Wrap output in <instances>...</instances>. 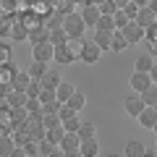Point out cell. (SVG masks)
Returning <instances> with one entry per match:
<instances>
[{"instance_id": "cell-1", "label": "cell", "mask_w": 157, "mask_h": 157, "mask_svg": "<svg viewBox=\"0 0 157 157\" xmlns=\"http://www.w3.org/2000/svg\"><path fill=\"white\" fill-rule=\"evenodd\" d=\"M63 29H66L68 39H84V32H86V24L81 18V13H66L63 16Z\"/></svg>"}, {"instance_id": "cell-2", "label": "cell", "mask_w": 157, "mask_h": 157, "mask_svg": "<svg viewBox=\"0 0 157 157\" xmlns=\"http://www.w3.org/2000/svg\"><path fill=\"white\" fill-rule=\"evenodd\" d=\"M78 42H81V47H78V52H76V60H84L86 66H92V63L100 60L102 50L94 45V39H78Z\"/></svg>"}, {"instance_id": "cell-3", "label": "cell", "mask_w": 157, "mask_h": 157, "mask_svg": "<svg viewBox=\"0 0 157 157\" xmlns=\"http://www.w3.org/2000/svg\"><path fill=\"white\" fill-rule=\"evenodd\" d=\"M78 144H81V139H78V134L76 131H66V134H63V139L58 141V149H60V155H78Z\"/></svg>"}, {"instance_id": "cell-4", "label": "cell", "mask_w": 157, "mask_h": 157, "mask_svg": "<svg viewBox=\"0 0 157 157\" xmlns=\"http://www.w3.org/2000/svg\"><path fill=\"white\" fill-rule=\"evenodd\" d=\"M52 60L60 63V66H71V63L76 60V52L68 47V42H63V45H55V47H52Z\"/></svg>"}, {"instance_id": "cell-5", "label": "cell", "mask_w": 157, "mask_h": 157, "mask_svg": "<svg viewBox=\"0 0 157 157\" xmlns=\"http://www.w3.org/2000/svg\"><path fill=\"white\" fill-rule=\"evenodd\" d=\"M123 110L128 113L131 118H136L141 110H144V100H141L139 92H128V94H126V100H123Z\"/></svg>"}, {"instance_id": "cell-6", "label": "cell", "mask_w": 157, "mask_h": 157, "mask_svg": "<svg viewBox=\"0 0 157 157\" xmlns=\"http://www.w3.org/2000/svg\"><path fill=\"white\" fill-rule=\"evenodd\" d=\"M121 34L126 37V42H128V45H136V42H141V39H144V26H139L136 21H128L123 29H121Z\"/></svg>"}, {"instance_id": "cell-7", "label": "cell", "mask_w": 157, "mask_h": 157, "mask_svg": "<svg viewBox=\"0 0 157 157\" xmlns=\"http://www.w3.org/2000/svg\"><path fill=\"white\" fill-rule=\"evenodd\" d=\"M136 24H139V26H152V24H157V8L152 6H144V8H139V13H136V18H134Z\"/></svg>"}, {"instance_id": "cell-8", "label": "cell", "mask_w": 157, "mask_h": 157, "mask_svg": "<svg viewBox=\"0 0 157 157\" xmlns=\"http://www.w3.org/2000/svg\"><path fill=\"white\" fill-rule=\"evenodd\" d=\"M149 84H152V78H149V73H147V71H134V73H131V78H128L131 92H144Z\"/></svg>"}, {"instance_id": "cell-9", "label": "cell", "mask_w": 157, "mask_h": 157, "mask_svg": "<svg viewBox=\"0 0 157 157\" xmlns=\"http://www.w3.org/2000/svg\"><path fill=\"white\" fill-rule=\"evenodd\" d=\"M32 58H34V60H42V63H50L52 60V45L47 42V39L32 45Z\"/></svg>"}, {"instance_id": "cell-10", "label": "cell", "mask_w": 157, "mask_h": 157, "mask_svg": "<svg viewBox=\"0 0 157 157\" xmlns=\"http://www.w3.org/2000/svg\"><path fill=\"white\" fill-rule=\"evenodd\" d=\"M81 18H84V24H86V26H92V29H94L97 18H100V6L86 0V3H84V8H81Z\"/></svg>"}, {"instance_id": "cell-11", "label": "cell", "mask_w": 157, "mask_h": 157, "mask_svg": "<svg viewBox=\"0 0 157 157\" xmlns=\"http://www.w3.org/2000/svg\"><path fill=\"white\" fill-rule=\"evenodd\" d=\"M136 121L141 123V128H147V131H152V126L157 123V110L155 107H149V105H144V110L136 115Z\"/></svg>"}, {"instance_id": "cell-12", "label": "cell", "mask_w": 157, "mask_h": 157, "mask_svg": "<svg viewBox=\"0 0 157 157\" xmlns=\"http://www.w3.org/2000/svg\"><path fill=\"white\" fill-rule=\"evenodd\" d=\"M78 155H81V157H97V155H100V144H97V136L81 139V144H78Z\"/></svg>"}, {"instance_id": "cell-13", "label": "cell", "mask_w": 157, "mask_h": 157, "mask_svg": "<svg viewBox=\"0 0 157 157\" xmlns=\"http://www.w3.org/2000/svg\"><path fill=\"white\" fill-rule=\"evenodd\" d=\"M29 81H32L29 71H16V76L11 78V89H16V92H26Z\"/></svg>"}, {"instance_id": "cell-14", "label": "cell", "mask_w": 157, "mask_h": 157, "mask_svg": "<svg viewBox=\"0 0 157 157\" xmlns=\"http://www.w3.org/2000/svg\"><path fill=\"white\" fill-rule=\"evenodd\" d=\"M47 42H50L52 47L55 45H63V42H68V34L63 26H55V29H47Z\"/></svg>"}, {"instance_id": "cell-15", "label": "cell", "mask_w": 157, "mask_h": 157, "mask_svg": "<svg viewBox=\"0 0 157 157\" xmlns=\"http://www.w3.org/2000/svg\"><path fill=\"white\" fill-rule=\"evenodd\" d=\"M60 81H63V76H60L58 71H50V68H47V73H45V76L39 78V84L45 86V89H55V86L60 84Z\"/></svg>"}, {"instance_id": "cell-16", "label": "cell", "mask_w": 157, "mask_h": 157, "mask_svg": "<svg viewBox=\"0 0 157 157\" xmlns=\"http://www.w3.org/2000/svg\"><path fill=\"white\" fill-rule=\"evenodd\" d=\"M123 155H126V157H144V155H147V147L141 144V141H136V139H131L128 144H126V149H123Z\"/></svg>"}, {"instance_id": "cell-17", "label": "cell", "mask_w": 157, "mask_h": 157, "mask_svg": "<svg viewBox=\"0 0 157 157\" xmlns=\"http://www.w3.org/2000/svg\"><path fill=\"white\" fill-rule=\"evenodd\" d=\"M126 47H128V42H126V37L121 34V29H115V32L110 34V50H113V52H123Z\"/></svg>"}, {"instance_id": "cell-18", "label": "cell", "mask_w": 157, "mask_h": 157, "mask_svg": "<svg viewBox=\"0 0 157 157\" xmlns=\"http://www.w3.org/2000/svg\"><path fill=\"white\" fill-rule=\"evenodd\" d=\"M73 92H76V86H73V84H71V81H66V78H63L60 84H58V86H55V97H58V100H60V102H66V100H68V97H71V94H73Z\"/></svg>"}, {"instance_id": "cell-19", "label": "cell", "mask_w": 157, "mask_h": 157, "mask_svg": "<svg viewBox=\"0 0 157 157\" xmlns=\"http://www.w3.org/2000/svg\"><path fill=\"white\" fill-rule=\"evenodd\" d=\"M63 134H66V128L58 123V126H50V128H45V136H42V139H47L50 144H55V147H58V141L63 139Z\"/></svg>"}, {"instance_id": "cell-20", "label": "cell", "mask_w": 157, "mask_h": 157, "mask_svg": "<svg viewBox=\"0 0 157 157\" xmlns=\"http://www.w3.org/2000/svg\"><path fill=\"white\" fill-rule=\"evenodd\" d=\"M66 105H71L76 113H81V110H84V105H86V97H84V92H78V89H76V92H73V94L66 100Z\"/></svg>"}, {"instance_id": "cell-21", "label": "cell", "mask_w": 157, "mask_h": 157, "mask_svg": "<svg viewBox=\"0 0 157 157\" xmlns=\"http://www.w3.org/2000/svg\"><path fill=\"white\" fill-rule=\"evenodd\" d=\"M76 134H78V139H89V136H97V126L92 123V121H81Z\"/></svg>"}, {"instance_id": "cell-22", "label": "cell", "mask_w": 157, "mask_h": 157, "mask_svg": "<svg viewBox=\"0 0 157 157\" xmlns=\"http://www.w3.org/2000/svg\"><path fill=\"white\" fill-rule=\"evenodd\" d=\"M110 34H113V32H100V29H97V34L92 37V39H94V45L100 47L102 52H105V50H110Z\"/></svg>"}, {"instance_id": "cell-23", "label": "cell", "mask_w": 157, "mask_h": 157, "mask_svg": "<svg viewBox=\"0 0 157 157\" xmlns=\"http://www.w3.org/2000/svg\"><path fill=\"white\" fill-rule=\"evenodd\" d=\"M8 34H11V39H16V42H24L29 34V29L24 26V24H13V26H8Z\"/></svg>"}, {"instance_id": "cell-24", "label": "cell", "mask_w": 157, "mask_h": 157, "mask_svg": "<svg viewBox=\"0 0 157 157\" xmlns=\"http://www.w3.org/2000/svg\"><path fill=\"white\" fill-rule=\"evenodd\" d=\"M94 29H100V32H115V24H113V16H105V13H100V18H97Z\"/></svg>"}, {"instance_id": "cell-25", "label": "cell", "mask_w": 157, "mask_h": 157, "mask_svg": "<svg viewBox=\"0 0 157 157\" xmlns=\"http://www.w3.org/2000/svg\"><path fill=\"white\" fill-rule=\"evenodd\" d=\"M139 94H141V100H144V105H155V102H157V86H155V81H152V84L149 86H147V89L144 92H139Z\"/></svg>"}, {"instance_id": "cell-26", "label": "cell", "mask_w": 157, "mask_h": 157, "mask_svg": "<svg viewBox=\"0 0 157 157\" xmlns=\"http://www.w3.org/2000/svg\"><path fill=\"white\" fill-rule=\"evenodd\" d=\"M47 73V63H42V60H34L32 66H29V76L32 78H42Z\"/></svg>"}, {"instance_id": "cell-27", "label": "cell", "mask_w": 157, "mask_h": 157, "mask_svg": "<svg viewBox=\"0 0 157 157\" xmlns=\"http://www.w3.org/2000/svg\"><path fill=\"white\" fill-rule=\"evenodd\" d=\"M152 63H155V58H152V55H139V58H136V66H134V71H147V73H149Z\"/></svg>"}, {"instance_id": "cell-28", "label": "cell", "mask_w": 157, "mask_h": 157, "mask_svg": "<svg viewBox=\"0 0 157 157\" xmlns=\"http://www.w3.org/2000/svg\"><path fill=\"white\" fill-rule=\"evenodd\" d=\"M42 26H45V29H55V26H63V13L52 11V13H50V18H45V21H42Z\"/></svg>"}, {"instance_id": "cell-29", "label": "cell", "mask_w": 157, "mask_h": 157, "mask_svg": "<svg viewBox=\"0 0 157 157\" xmlns=\"http://www.w3.org/2000/svg\"><path fill=\"white\" fill-rule=\"evenodd\" d=\"M13 147H16V141H13L11 136L0 134V155H11V152H13Z\"/></svg>"}, {"instance_id": "cell-30", "label": "cell", "mask_w": 157, "mask_h": 157, "mask_svg": "<svg viewBox=\"0 0 157 157\" xmlns=\"http://www.w3.org/2000/svg\"><path fill=\"white\" fill-rule=\"evenodd\" d=\"M39 92H42V84H39V78H32V81H29V86H26V97H29V100H37Z\"/></svg>"}, {"instance_id": "cell-31", "label": "cell", "mask_w": 157, "mask_h": 157, "mask_svg": "<svg viewBox=\"0 0 157 157\" xmlns=\"http://www.w3.org/2000/svg\"><path fill=\"white\" fill-rule=\"evenodd\" d=\"M128 21H131V18L126 16V13H123V8H118V11L113 13V24H115V29H123V26H126Z\"/></svg>"}, {"instance_id": "cell-32", "label": "cell", "mask_w": 157, "mask_h": 157, "mask_svg": "<svg viewBox=\"0 0 157 157\" xmlns=\"http://www.w3.org/2000/svg\"><path fill=\"white\" fill-rule=\"evenodd\" d=\"M8 105H11V107H24V105H26V92H16V89H13Z\"/></svg>"}, {"instance_id": "cell-33", "label": "cell", "mask_w": 157, "mask_h": 157, "mask_svg": "<svg viewBox=\"0 0 157 157\" xmlns=\"http://www.w3.org/2000/svg\"><path fill=\"white\" fill-rule=\"evenodd\" d=\"M78 123H81V118H78V115H71V118H66V121H60V126L66 131H78Z\"/></svg>"}, {"instance_id": "cell-34", "label": "cell", "mask_w": 157, "mask_h": 157, "mask_svg": "<svg viewBox=\"0 0 157 157\" xmlns=\"http://www.w3.org/2000/svg\"><path fill=\"white\" fill-rule=\"evenodd\" d=\"M115 11H118V6L113 3V0H102L100 3V13H105V16H113Z\"/></svg>"}, {"instance_id": "cell-35", "label": "cell", "mask_w": 157, "mask_h": 157, "mask_svg": "<svg viewBox=\"0 0 157 157\" xmlns=\"http://www.w3.org/2000/svg\"><path fill=\"white\" fill-rule=\"evenodd\" d=\"M123 13H126L128 18H131V21H134V18H136V13H139V6H136L134 0H128V3L123 6Z\"/></svg>"}, {"instance_id": "cell-36", "label": "cell", "mask_w": 157, "mask_h": 157, "mask_svg": "<svg viewBox=\"0 0 157 157\" xmlns=\"http://www.w3.org/2000/svg\"><path fill=\"white\" fill-rule=\"evenodd\" d=\"M11 60V47L6 42H0V63H8Z\"/></svg>"}, {"instance_id": "cell-37", "label": "cell", "mask_w": 157, "mask_h": 157, "mask_svg": "<svg viewBox=\"0 0 157 157\" xmlns=\"http://www.w3.org/2000/svg\"><path fill=\"white\" fill-rule=\"evenodd\" d=\"M149 78H152V81H157V63H152V68H149Z\"/></svg>"}, {"instance_id": "cell-38", "label": "cell", "mask_w": 157, "mask_h": 157, "mask_svg": "<svg viewBox=\"0 0 157 157\" xmlns=\"http://www.w3.org/2000/svg\"><path fill=\"white\" fill-rule=\"evenodd\" d=\"M134 3H136V6H139V8H144V6H149L152 0H134Z\"/></svg>"}, {"instance_id": "cell-39", "label": "cell", "mask_w": 157, "mask_h": 157, "mask_svg": "<svg viewBox=\"0 0 157 157\" xmlns=\"http://www.w3.org/2000/svg\"><path fill=\"white\" fill-rule=\"evenodd\" d=\"M113 3H115V6H118V8H123V6H126V3H128V0H113Z\"/></svg>"}, {"instance_id": "cell-40", "label": "cell", "mask_w": 157, "mask_h": 157, "mask_svg": "<svg viewBox=\"0 0 157 157\" xmlns=\"http://www.w3.org/2000/svg\"><path fill=\"white\" fill-rule=\"evenodd\" d=\"M71 3H73V6H84L86 0H71Z\"/></svg>"}, {"instance_id": "cell-41", "label": "cell", "mask_w": 157, "mask_h": 157, "mask_svg": "<svg viewBox=\"0 0 157 157\" xmlns=\"http://www.w3.org/2000/svg\"><path fill=\"white\" fill-rule=\"evenodd\" d=\"M89 3H97V6H100V3H102V0H89Z\"/></svg>"}, {"instance_id": "cell-42", "label": "cell", "mask_w": 157, "mask_h": 157, "mask_svg": "<svg viewBox=\"0 0 157 157\" xmlns=\"http://www.w3.org/2000/svg\"><path fill=\"white\" fill-rule=\"evenodd\" d=\"M152 131H155V134H157V123H155V126H152Z\"/></svg>"}, {"instance_id": "cell-43", "label": "cell", "mask_w": 157, "mask_h": 157, "mask_svg": "<svg viewBox=\"0 0 157 157\" xmlns=\"http://www.w3.org/2000/svg\"><path fill=\"white\" fill-rule=\"evenodd\" d=\"M152 152H155V155H157V144H155V149H152Z\"/></svg>"}, {"instance_id": "cell-44", "label": "cell", "mask_w": 157, "mask_h": 157, "mask_svg": "<svg viewBox=\"0 0 157 157\" xmlns=\"http://www.w3.org/2000/svg\"><path fill=\"white\" fill-rule=\"evenodd\" d=\"M155 86H157V81H155Z\"/></svg>"}]
</instances>
